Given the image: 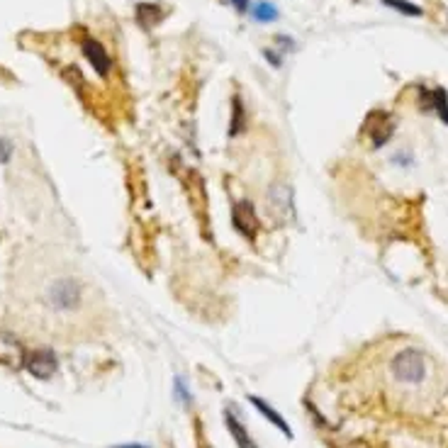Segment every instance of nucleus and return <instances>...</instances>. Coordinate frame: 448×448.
<instances>
[{
  "instance_id": "4468645a",
  "label": "nucleus",
  "mask_w": 448,
  "mask_h": 448,
  "mask_svg": "<svg viewBox=\"0 0 448 448\" xmlns=\"http://www.w3.org/2000/svg\"><path fill=\"white\" fill-rule=\"evenodd\" d=\"M383 5H387V8L397 10L402 15H409V17H422L424 15V10L419 5L409 3V0H383Z\"/></svg>"
},
{
  "instance_id": "ddd939ff",
  "label": "nucleus",
  "mask_w": 448,
  "mask_h": 448,
  "mask_svg": "<svg viewBox=\"0 0 448 448\" xmlns=\"http://www.w3.org/2000/svg\"><path fill=\"white\" fill-rule=\"evenodd\" d=\"M243 102H241V97L239 95H234V100H232V122H229V134L232 136H237L239 131H243Z\"/></svg>"
},
{
  "instance_id": "39448f33",
  "label": "nucleus",
  "mask_w": 448,
  "mask_h": 448,
  "mask_svg": "<svg viewBox=\"0 0 448 448\" xmlns=\"http://www.w3.org/2000/svg\"><path fill=\"white\" fill-rule=\"evenodd\" d=\"M81 49H83V56L88 58V63H90L93 68H95L97 76L105 78L112 68V61H110L107 49L102 47V42H97V39L90 37V34H86V37L81 39Z\"/></svg>"
},
{
  "instance_id": "9b49d317",
  "label": "nucleus",
  "mask_w": 448,
  "mask_h": 448,
  "mask_svg": "<svg viewBox=\"0 0 448 448\" xmlns=\"http://www.w3.org/2000/svg\"><path fill=\"white\" fill-rule=\"evenodd\" d=\"M268 202H271V209L273 212H287L292 214V188L290 185H273L271 193H268Z\"/></svg>"
},
{
  "instance_id": "7ed1b4c3",
  "label": "nucleus",
  "mask_w": 448,
  "mask_h": 448,
  "mask_svg": "<svg viewBox=\"0 0 448 448\" xmlns=\"http://www.w3.org/2000/svg\"><path fill=\"white\" fill-rule=\"evenodd\" d=\"M363 131L370 136V144H373V149H380V146L387 144L390 136L394 134L392 115H390V112H385V110H373L368 117H365Z\"/></svg>"
},
{
  "instance_id": "f03ea898",
  "label": "nucleus",
  "mask_w": 448,
  "mask_h": 448,
  "mask_svg": "<svg viewBox=\"0 0 448 448\" xmlns=\"http://www.w3.org/2000/svg\"><path fill=\"white\" fill-rule=\"evenodd\" d=\"M390 368H392L394 380L407 385H417L426 378V360H424V355L417 349H402L392 358Z\"/></svg>"
},
{
  "instance_id": "6e6552de",
  "label": "nucleus",
  "mask_w": 448,
  "mask_h": 448,
  "mask_svg": "<svg viewBox=\"0 0 448 448\" xmlns=\"http://www.w3.org/2000/svg\"><path fill=\"white\" fill-rule=\"evenodd\" d=\"M224 422H227L229 433H232L234 443H237L239 448H258V446H256V441H253V438L248 436L246 426H243L241 419H239L237 414H234V409H232V407H229L227 412H224Z\"/></svg>"
},
{
  "instance_id": "f8f14e48",
  "label": "nucleus",
  "mask_w": 448,
  "mask_h": 448,
  "mask_svg": "<svg viewBox=\"0 0 448 448\" xmlns=\"http://www.w3.org/2000/svg\"><path fill=\"white\" fill-rule=\"evenodd\" d=\"M251 15H253V19H256V22L266 24V22H275L280 13H278V8L271 3V0H258V3L253 5Z\"/></svg>"
},
{
  "instance_id": "2eb2a0df",
  "label": "nucleus",
  "mask_w": 448,
  "mask_h": 448,
  "mask_svg": "<svg viewBox=\"0 0 448 448\" xmlns=\"http://www.w3.org/2000/svg\"><path fill=\"white\" fill-rule=\"evenodd\" d=\"M10 154H13V146H10L8 139H0V163H8Z\"/></svg>"
},
{
  "instance_id": "423d86ee",
  "label": "nucleus",
  "mask_w": 448,
  "mask_h": 448,
  "mask_svg": "<svg viewBox=\"0 0 448 448\" xmlns=\"http://www.w3.org/2000/svg\"><path fill=\"white\" fill-rule=\"evenodd\" d=\"M56 355L51 353L49 349H34L24 355V368L39 380H49L54 373H56Z\"/></svg>"
},
{
  "instance_id": "f257e3e1",
  "label": "nucleus",
  "mask_w": 448,
  "mask_h": 448,
  "mask_svg": "<svg viewBox=\"0 0 448 448\" xmlns=\"http://www.w3.org/2000/svg\"><path fill=\"white\" fill-rule=\"evenodd\" d=\"M83 302V285L73 278H58L49 282L47 287V305L56 312H73Z\"/></svg>"
},
{
  "instance_id": "9d476101",
  "label": "nucleus",
  "mask_w": 448,
  "mask_h": 448,
  "mask_svg": "<svg viewBox=\"0 0 448 448\" xmlns=\"http://www.w3.org/2000/svg\"><path fill=\"white\" fill-rule=\"evenodd\" d=\"M248 402H251V404H253V407H256V409H258V412H261V414H263V417H266V419H268V422H271V424H273V426H278V429H280V431H282V433H285V436H287V438H292V429H290V426H287V422H285V419H282V414H280V412H275V409H273V407H271V404H268V402H266V399L256 397V394H248Z\"/></svg>"
},
{
  "instance_id": "1a4fd4ad",
  "label": "nucleus",
  "mask_w": 448,
  "mask_h": 448,
  "mask_svg": "<svg viewBox=\"0 0 448 448\" xmlns=\"http://www.w3.org/2000/svg\"><path fill=\"white\" fill-rule=\"evenodd\" d=\"M166 17V10L156 3H139L136 5V24L141 29H154Z\"/></svg>"
},
{
  "instance_id": "20e7f679",
  "label": "nucleus",
  "mask_w": 448,
  "mask_h": 448,
  "mask_svg": "<svg viewBox=\"0 0 448 448\" xmlns=\"http://www.w3.org/2000/svg\"><path fill=\"white\" fill-rule=\"evenodd\" d=\"M232 222L234 229H237L241 237H246L248 241H256L258 229H261V219L256 214V207H253L248 200H239L232 209Z\"/></svg>"
},
{
  "instance_id": "a211bd4d",
  "label": "nucleus",
  "mask_w": 448,
  "mask_h": 448,
  "mask_svg": "<svg viewBox=\"0 0 448 448\" xmlns=\"http://www.w3.org/2000/svg\"><path fill=\"white\" fill-rule=\"evenodd\" d=\"M232 5L239 13H248V0H232Z\"/></svg>"
},
{
  "instance_id": "f3484780",
  "label": "nucleus",
  "mask_w": 448,
  "mask_h": 448,
  "mask_svg": "<svg viewBox=\"0 0 448 448\" xmlns=\"http://www.w3.org/2000/svg\"><path fill=\"white\" fill-rule=\"evenodd\" d=\"M263 56H266L268 61L273 63V66H280V63H282V56H275V54H273L271 49H263Z\"/></svg>"
},
{
  "instance_id": "0eeeda50",
  "label": "nucleus",
  "mask_w": 448,
  "mask_h": 448,
  "mask_svg": "<svg viewBox=\"0 0 448 448\" xmlns=\"http://www.w3.org/2000/svg\"><path fill=\"white\" fill-rule=\"evenodd\" d=\"M422 105L424 110H436L438 117L448 125V93L443 88H433V90H426L422 88Z\"/></svg>"
},
{
  "instance_id": "dca6fc26",
  "label": "nucleus",
  "mask_w": 448,
  "mask_h": 448,
  "mask_svg": "<svg viewBox=\"0 0 448 448\" xmlns=\"http://www.w3.org/2000/svg\"><path fill=\"white\" fill-rule=\"evenodd\" d=\"M175 392H178V397H183L185 404L190 402V392H188V387H185L183 378H175Z\"/></svg>"
},
{
  "instance_id": "6ab92c4d",
  "label": "nucleus",
  "mask_w": 448,
  "mask_h": 448,
  "mask_svg": "<svg viewBox=\"0 0 448 448\" xmlns=\"http://www.w3.org/2000/svg\"><path fill=\"white\" fill-rule=\"evenodd\" d=\"M112 448H149V446H141V443H125V446H112Z\"/></svg>"
}]
</instances>
